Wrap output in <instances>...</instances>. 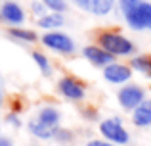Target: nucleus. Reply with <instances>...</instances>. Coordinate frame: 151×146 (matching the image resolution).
I'll use <instances>...</instances> for the list:
<instances>
[{"instance_id":"f257e3e1","label":"nucleus","mask_w":151,"mask_h":146,"mask_svg":"<svg viewBox=\"0 0 151 146\" xmlns=\"http://www.w3.org/2000/svg\"><path fill=\"white\" fill-rule=\"evenodd\" d=\"M27 127L35 139L50 140L54 139L55 131L61 127V112L55 106H44L37 112V115L29 119Z\"/></svg>"},{"instance_id":"f03ea898","label":"nucleus","mask_w":151,"mask_h":146,"mask_svg":"<svg viewBox=\"0 0 151 146\" xmlns=\"http://www.w3.org/2000/svg\"><path fill=\"white\" fill-rule=\"evenodd\" d=\"M96 41H98V46H101L105 52H109L115 58L132 56L134 50H136L134 42L119 31H100Z\"/></svg>"},{"instance_id":"7ed1b4c3","label":"nucleus","mask_w":151,"mask_h":146,"mask_svg":"<svg viewBox=\"0 0 151 146\" xmlns=\"http://www.w3.org/2000/svg\"><path fill=\"white\" fill-rule=\"evenodd\" d=\"M40 42L44 48H48L55 54H61V56H71L77 48L75 41L63 31H46L40 37Z\"/></svg>"},{"instance_id":"20e7f679","label":"nucleus","mask_w":151,"mask_h":146,"mask_svg":"<svg viewBox=\"0 0 151 146\" xmlns=\"http://www.w3.org/2000/svg\"><path fill=\"white\" fill-rule=\"evenodd\" d=\"M100 133L103 140L113 142L115 146H122L130 142V133L126 131V127L122 125V121L119 117H107V119L100 121Z\"/></svg>"},{"instance_id":"39448f33","label":"nucleus","mask_w":151,"mask_h":146,"mask_svg":"<svg viewBox=\"0 0 151 146\" xmlns=\"http://www.w3.org/2000/svg\"><path fill=\"white\" fill-rule=\"evenodd\" d=\"M144 100H145V90H144V86L136 85V83H126L117 92L119 106L122 110H126V112H134Z\"/></svg>"},{"instance_id":"423d86ee","label":"nucleus","mask_w":151,"mask_h":146,"mask_svg":"<svg viewBox=\"0 0 151 146\" xmlns=\"http://www.w3.org/2000/svg\"><path fill=\"white\" fill-rule=\"evenodd\" d=\"M58 92L65 100L71 102H82L86 98V85L77 79L75 75H63L58 81Z\"/></svg>"},{"instance_id":"0eeeda50","label":"nucleus","mask_w":151,"mask_h":146,"mask_svg":"<svg viewBox=\"0 0 151 146\" xmlns=\"http://www.w3.org/2000/svg\"><path fill=\"white\" fill-rule=\"evenodd\" d=\"M130 29L134 31H151V2H140L136 8L122 14Z\"/></svg>"},{"instance_id":"6e6552de","label":"nucleus","mask_w":151,"mask_h":146,"mask_svg":"<svg viewBox=\"0 0 151 146\" xmlns=\"http://www.w3.org/2000/svg\"><path fill=\"white\" fill-rule=\"evenodd\" d=\"M103 79L111 85H126V83L132 79V68L128 64H122V62H113V64L105 65L101 69Z\"/></svg>"},{"instance_id":"1a4fd4ad","label":"nucleus","mask_w":151,"mask_h":146,"mask_svg":"<svg viewBox=\"0 0 151 146\" xmlns=\"http://www.w3.org/2000/svg\"><path fill=\"white\" fill-rule=\"evenodd\" d=\"M0 19L4 23H8L10 27H21L25 23L27 15H25V10L21 8V4L14 2V0H6L0 6Z\"/></svg>"},{"instance_id":"9d476101","label":"nucleus","mask_w":151,"mask_h":146,"mask_svg":"<svg viewBox=\"0 0 151 146\" xmlns=\"http://www.w3.org/2000/svg\"><path fill=\"white\" fill-rule=\"evenodd\" d=\"M82 58H84L86 62H90L92 65H96V68H105V65L113 64L115 62V56H111L109 52H105V50L101 48V46L98 44H88L82 48Z\"/></svg>"},{"instance_id":"9b49d317","label":"nucleus","mask_w":151,"mask_h":146,"mask_svg":"<svg viewBox=\"0 0 151 146\" xmlns=\"http://www.w3.org/2000/svg\"><path fill=\"white\" fill-rule=\"evenodd\" d=\"M115 2L117 0H78V8L84 10L86 14L98 15V17H103V15H109L115 8Z\"/></svg>"},{"instance_id":"f8f14e48","label":"nucleus","mask_w":151,"mask_h":146,"mask_svg":"<svg viewBox=\"0 0 151 146\" xmlns=\"http://www.w3.org/2000/svg\"><path fill=\"white\" fill-rule=\"evenodd\" d=\"M132 123L134 127H151V98H145L140 106L132 112Z\"/></svg>"},{"instance_id":"ddd939ff","label":"nucleus","mask_w":151,"mask_h":146,"mask_svg":"<svg viewBox=\"0 0 151 146\" xmlns=\"http://www.w3.org/2000/svg\"><path fill=\"white\" fill-rule=\"evenodd\" d=\"M8 35H10L14 41L23 42V44H35V42L40 41V37L37 35V31L33 29H27V27H10L8 29Z\"/></svg>"},{"instance_id":"4468645a","label":"nucleus","mask_w":151,"mask_h":146,"mask_svg":"<svg viewBox=\"0 0 151 146\" xmlns=\"http://www.w3.org/2000/svg\"><path fill=\"white\" fill-rule=\"evenodd\" d=\"M37 25L44 31H59V27L65 25V17L63 14H54V12H48L46 15L37 19Z\"/></svg>"},{"instance_id":"2eb2a0df","label":"nucleus","mask_w":151,"mask_h":146,"mask_svg":"<svg viewBox=\"0 0 151 146\" xmlns=\"http://www.w3.org/2000/svg\"><path fill=\"white\" fill-rule=\"evenodd\" d=\"M128 65L132 68V71H138V73L144 75V77L151 79V56L149 54H142V56L130 58Z\"/></svg>"},{"instance_id":"dca6fc26","label":"nucleus","mask_w":151,"mask_h":146,"mask_svg":"<svg viewBox=\"0 0 151 146\" xmlns=\"http://www.w3.org/2000/svg\"><path fill=\"white\" fill-rule=\"evenodd\" d=\"M31 58H33V62L37 64V68L40 69V73L44 75V77H50L52 75V62H50V58L46 56L44 52H40V50H33V52H31Z\"/></svg>"},{"instance_id":"f3484780","label":"nucleus","mask_w":151,"mask_h":146,"mask_svg":"<svg viewBox=\"0 0 151 146\" xmlns=\"http://www.w3.org/2000/svg\"><path fill=\"white\" fill-rule=\"evenodd\" d=\"M42 4L46 6L48 12H54V14H65L67 12V0H42Z\"/></svg>"},{"instance_id":"a211bd4d","label":"nucleus","mask_w":151,"mask_h":146,"mask_svg":"<svg viewBox=\"0 0 151 146\" xmlns=\"http://www.w3.org/2000/svg\"><path fill=\"white\" fill-rule=\"evenodd\" d=\"M73 139H75L73 131H69V129H65V127H59L58 131H55V135H54V140H58V142H61V144L71 142Z\"/></svg>"},{"instance_id":"6ab92c4d","label":"nucleus","mask_w":151,"mask_h":146,"mask_svg":"<svg viewBox=\"0 0 151 146\" xmlns=\"http://www.w3.org/2000/svg\"><path fill=\"white\" fill-rule=\"evenodd\" d=\"M31 12H33V15H37V19L48 14V10H46V6L42 4V0H35V2L31 4Z\"/></svg>"},{"instance_id":"aec40b11","label":"nucleus","mask_w":151,"mask_h":146,"mask_svg":"<svg viewBox=\"0 0 151 146\" xmlns=\"http://www.w3.org/2000/svg\"><path fill=\"white\" fill-rule=\"evenodd\" d=\"M140 2H142V0H119L122 14H126V12H128V10H132V8H136Z\"/></svg>"},{"instance_id":"412c9836","label":"nucleus","mask_w":151,"mask_h":146,"mask_svg":"<svg viewBox=\"0 0 151 146\" xmlns=\"http://www.w3.org/2000/svg\"><path fill=\"white\" fill-rule=\"evenodd\" d=\"M6 121H8L10 125H14V127H21V119L17 117V113H8Z\"/></svg>"},{"instance_id":"4be33fe9","label":"nucleus","mask_w":151,"mask_h":146,"mask_svg":"<svg viewBox=\"0 0 151 146\" xmlns=\"http://www.w3.org/2000/svg\"><path fill=\"white\" fill-rule=\"evenodd\" d=\"M86 146H115V144L107 142V140H103V139H94V140H88Z\"/></svg>"},{"instance_id":"5701e85b","label":"nucleus","mask_w":151,"mask_h":146,"mask_svg":"<svg viewBox=\"0 0 151 146\" xmlns=\"http://www.w3.org/2000/svg\"><path fill=\"white\" fill-rule=\"evenodd\" d=\"M0 146H14V142L8 137H0Z\"/></svg>"},{"instance_id":"b1692460","label":"nucleus","mask_w":151,"mask_h":146,"mask_svg":"<svg viewBox=\"0 0 151 146\" xmlns=\"http://www.w3.org/2000/svg\"><path fill=\"white\" fill-rule=\"evenodd\" d=\"M0 106H2V90H0Z\"/></svg>"},{"instance_id":"393cba45","label":"nucleus","mask_w":151,"mask_h":146,"mask_svg":"<svg viewBox=\"0 0 151 146\" xmlns=\"http://www.w3.org/2000/svg\"><path fill=\"white\" fill-rule=\"evenodd\" d=\"M73 2H78V0H73Z\"/></svg>"},{"instance_id":"a878e982","label":"nucleus","mask_w":151,"mask_h":146,"mask_svg":"<svg viewBox=\"0 0 151 146\" xmlns=\"http://www.w3.org/2000/svg\"><path fill=\"white\" fill-rule=\"evenodd\" d=\"M0 137H2V135H0Z\"/></svg>"}]
</instances>
